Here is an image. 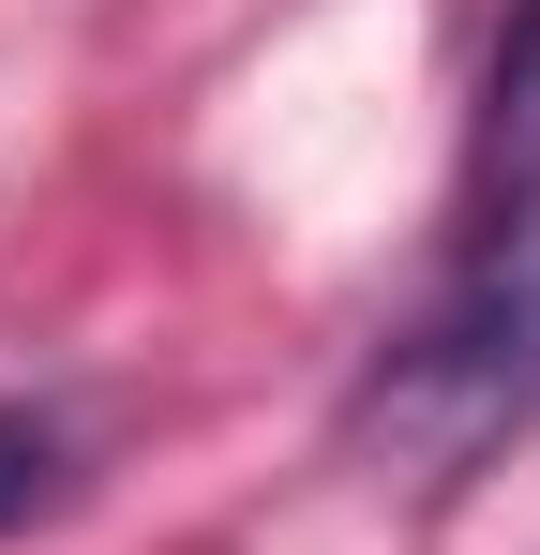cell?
Returning a JSON list of instances; mask_svg holds the SVG:
<instances>
[{
    "mask_svg": "<svg viewBox=\"0 0 540 555\" xmlns=\"http://www.w3.org/2000/svg\"><path fill=\"white\" fill-rule=\"evenodd\" d=\"M526 421H540V256L511 241V256H480V271L375 361L360 436L390 465H421V480H465V465L511 451Z\"/></svg>",
    "mask_w": 540,
    "mask_h": 555,
    "instance_id": "cell-1",
    "label": "cell"
},
{
    "mask_svg": "<svg viewBox=\"0 0 540 555\" xmlns=\"http://www.w3.org/2000/svg\"><path fill=\"white\" fill-rule=\"evenodd\" d=\"M526 210H540V0H511L496 76H480V135H465V225H480V256H511Z\"/></svg>",
    "mask_w": 540,
    "mask_h": 555,
    "instance_id": "cell-2",
    "label": "cell"
},
{
    "mask_svg": "<svg viewBox=\"0 0 540 555\" xmlns=\"http://www.w3.org/2000/svg\"><path fill=\"white\" fill-rule=\"evenodd\" d=\"M61 480H76V436H61L46 405H0V541H15L30 511H61Z\"/></svg>",
    "mask_w": 540,
    "mask_h": 555,
    "instance_id": "cell-3",
    "label": "cell"
}]
</instances>
